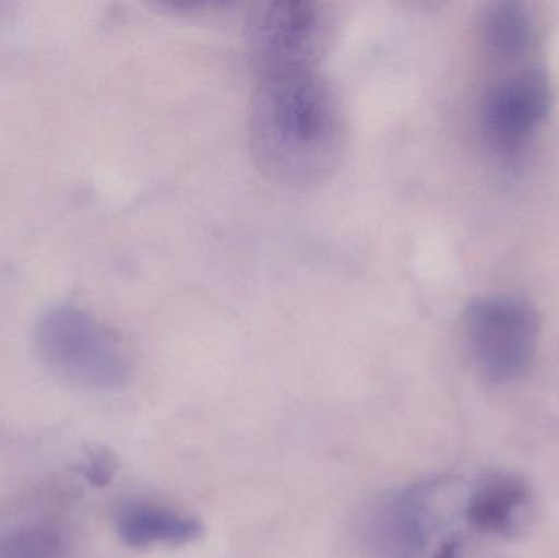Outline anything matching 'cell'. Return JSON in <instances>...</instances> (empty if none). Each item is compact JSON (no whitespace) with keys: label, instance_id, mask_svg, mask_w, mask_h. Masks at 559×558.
<instances>
[{"label":"cell","instance_id":"6da1fadb","mask_svg":"<svg viewBox=\"0 0 559 558\" xmlns=\"http://www.w3.org/2000/svg\"><path fill=\"white\" fill-rule=\"evenodd\" d=\"M328 15L308 0H274L249 25V136L259 170L289 190L328 180L341 159V107L325 75Z\"/></svg>","mask_w":559,"mask_h":558},{"label":"cell","instance_id":"7a4b0ae2","mask_svg":"<svg viewBox=\"0 0 559 558\" xmlns=\"http://www.w3.org/2000/svg\"><path fill=\"white\" fill-rule=\"evenodd\" d=\"M33 349L49 373L88 392H117L131 379L127 347L111 328L74 304L49 307L36 321Z\"/></svg>","mask_w":559,"mask_h":558},{"label":"cell","instance_id":"3957f363","mask_svg":"<svg viewBox=\"0 0 559 558\" xmlns=\"http://www.w3.org/2000/svg\"><path fill=\"white\" fill-rule=\"evenodd\" d=\"M555 91L547 69L535 61L501 66L478 102L479 136L488 153L506 166H515L544 131Z\"/></svg>","mask_w":559,"mask_h":558},{"label":"cell","instance_id":"277c9868","mask_svg":"<svg viewBox=\"0 0 559 558\" xmlns=\"http://www.w3.org/2000/svg\"><path fill=\"white\" fill-rule=\"evenodd\" d=\"M540 333L537 310L518 295L475 298L463 314L469 359L483 379L495 385L519 382L531 372Z\"/></svg>","mask_w":559,"mask_h":558},{"label":"cell","instance_id":"5b68a950","mask_svg":"<svg viewBox=\"0 0 559 558\" xmlns=\"http://www.w3.org/2000/svg\"><path fill=\"white\" fill-rule=\"evenodd\" d=\"M432 484L378 498L361 520V539L377 558H420L432 527Z\"/></svg>","mask_w":559,"mask_h":558},{"label":"cell","instance_id":"8992f818","mask_svg":"<svg viewBox=\"0 0 559 558\" xmlns=\"http://www.w3.org/2000/svg\"><path fill=\"white\" fill-rule=\"evenodd\" d=\"M534 510V491L512 472L495 471L479 478L469 494L465 518L486 536L511 539L525 530Z\"/></svg>","mask_w":559,"mask_h":558},{"label":"cell","instance_id":"52a82bcc","mask_svg":"<svg viewBox=\"0 0 559 558\" xmlns=\"http://www.w3.org/2000/svg\"><path fill=\"white\" fill-rule=\"evenodd\" d=\"M118 536L134 549L187 546L203 533L197 518L147 500H128L115 514Z\"/></svg>","mask_w":559,"mask_h":558},{"label":"cell","instance_id":"ba28073f","mask_svg":"<svg viewBox=\"0 0 559 558\" xmlns=\"http://www.w3.org/2000/svg\"><path fill=\"white\" fill-rule=\"evenodd\" d=\"M479 41L492 66L535 61L538 52V26L531 10L514 0H499L483 13Z\"/></svg>","mask_w":559,"mask_h":558},{"label":"cell","instance_id":"9c48e42d","mask_svg":"<svg viewBox=\"0 0 559 558\" xmlns=\"http://www.w3.org/2000/svg\"><path fill=\"white\" fill-rule=\"evenodd\" d=\"M64 539L49 526H26L0 541V558H61Z\"/></svg>","mask_w":559,"mask_h":558},{"label":"cell","instance_id":"30bf717a","mask_svg":"<svg viewBox=\"0 0 559 558\" xmlns=\"http://www.w3.org/2000/svg\"><path fill=\"white\" fill-rule=\"evenodd\" d=\"M115 471H117V462L114 455L102 448H92L85 454L84 462L79 465V472L94 487H105L110 484Z\"/></svg>","mask_w":559,"mask_h":558},{"label":"cell","instance_id":"8fae6325","mask_svg":"<svg viewBox=\"0 0 559 558\" xmlns=\"http://www.w3.org/2000/svg\"><path fill=\"white\" fill-rule=\"evenodd\" d=\"M432 558H463L462 549H460L459 543L450 541V543L443 544V546L440 547L439 553H437Z\"/></svg>","mask_w":559,"mask_h":558}]
</instances>
